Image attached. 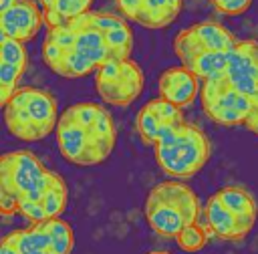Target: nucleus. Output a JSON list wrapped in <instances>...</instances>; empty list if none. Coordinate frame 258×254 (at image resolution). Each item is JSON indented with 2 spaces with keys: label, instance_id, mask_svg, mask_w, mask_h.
Instances as JSON below:
<instances>
[{
  "label": "nucleus",
  "instance_id": "nucleus-1",
  "mask_svg": "<svg viewBox=\"0 0 258 254\" xmlns=\"http://www.w3.org/2000/svg\"><path fill=\"white\" fill-rule=\"evenodd\" d=\"M56 145L60 155L73 165H99L115 147L117 131L111 113L91 101L67 107L56 123Z\"/></svg>",
  "mask_w": 258,
  "mask_h": 254
},
{
  "label": "nucleus",
  "instance_id": "nucleus-2",
  "mask_svg": "<svg viewBox=\"0 0 258 254\" xmlns=\"http://www.w3.org/2000/svg\"><path fill=\"white\" fill-rule=\"evenodd\" d=\"M198 194L181 179H165L155 183L143 206L149 228L161 238H175L183 228L200 218Z\"/></svg>",
  "mask_w": 258,
  "mask_h": 254
},
{
  "label": "nucleus",
  "instance_id": "nucleus-3",
  "mask_svg": "<svg viewBox=\"0 0 258 254\" xmlns=\"http://www.w3.org/2000/svg\"><path fill=\"white\" fill-rule=\"evenodd\" d=\"M4 107V123L20 141H40L56 129L58 105L52 93L40 87H18Z\"/></svg>",
  "mask_w": 258,
  "mask_h": 254
},
{
  "label": "nucleus",
  "instance_id": "nucleus-4",
  "mask_svg": "<svg viewBox=\"0 0 258 254\" xmlns=\"http://www.w3.org/2000/svg\"><path fill=\"white\" fill-rule=\"evenodd\" d=\"M159 169L171 179L194 177L210 159L212 145L208 135L194 123H179L153 145Z\"/></svg>",
  "mask_w": 258,
  "mask_h": 254
},
{
  "label": "nucleus",
  "instance_id": "nucleus-5",
  "mask_svg": "<svg viewBox=\"0 0 258 254\" xmlns=\"http://www.w3.org/2000/svg\"><path fill=\"white\" fill-rule=\"evenodd\" d=\"M54 171L26 149L8 151L0 157V187L20 202H40L54 179Z\"/></svg>",
  "mask_w": 258,
  "mask_h": 254
},
{
  "label": "nucleus",
  "instance_id": "nucleus-6",
  "mask_svg": "<svg viewBox=\"0 0 258 254\" xmlns=\"http://www.w3.org/2000/svg\"><path fill=\"white\" fill-rule=\"evenodd\" d=\"M200 101L204 113L224 127L244 125L254 107V99L238 91L224 75L202 81Z\"/></svg>",
  "mask_w": 258,
  "mask_h": 254
},
{
  "label": "nucleus",
  "instance_id": "nucleus-7",
  "mask_svg": "<svg viewBox=\"0 0 258 254\" xmlns=\"http://www.w3.org/2000/svg\"><path fill=\"white\" fill-rule=\"evenodd\" d=\"M145 79L139 65L131 58H109L95 71L97 95L115 107L131 105L143 91Z\"/></svg>",
  "mask_w": 258,
  "mask_h": 254
},
{
  "label": "nucleus",
  "instance_id": "nucleus-8",
  "mask_svg": "<svg viewBox=\"0 0 258 254\" xmlns=\"http://www.w3.org/2000/svg\"><path fill=\"white\" fill-rule=\"evenodd\" d=\"M236 42L238 40L226 26L214 20H206L179 30L173 38V52L181 65H187L194 56L208 50H232Z\"/></svg>",
  "mask_w": 258,
  "mask_h": 254
},
{
  "label": "nucleus",
  "instance_id": "nucleus-9",
  "mask_svg": "<svg viewBox=\"0 0 258 254\" xmlns=\"http://www.w3.org/2000/svg\"><path fill=\"white\" fill-rule=\"evenodd\" d=\"M185 119H183L181 107L165 101L163 97H157V99L147 101L137 111L135 127H137L141 141L153 147L165 133H169L173 127H177Z\"/></svg>",
  "mask_w": 258,
  "mask_h": 254
},
{
  "label": "nucleus",
  "instance_id": "nucleus-10",
  "mask_svg": "<svg viewBox=\"0 0 258 254\" xmlns=\"http://www.w3.org/2000/svg\"><path fill=\"white\" fill-rule=\"evenodd\" d=\"M224 77L244 95L258 97V40H238L230 50Z\"/></svg>",
  "mask_w": 258,
  "mask_h": 254
},
{
  "label": "nucleus",
  "instance_id": "nucleus-11",
  "mask_svg": "<svg viewBox=\"0 0 258 254\" xmlns=\"http://www.w3.org/2000/svg\"><path fill=\"white\" fill-rule=\"evenodd\" d=\"M42 24L44 16L36 0H18L10 10L0 14V34L20 42L32 40Z\"/></svg>",
  "mask_w": 258,
  "mask_h": 254
},
{
  "label": "nucleus",
  "instance_id": "nucleus-12",
  "mask_svg": "<svg viewBox=\"0 0 258 254\" xmlns=\"http://www.w3.org/2000/svg\"><path fill=\"white\" fill-rule=\"evenodd\" d=\"M157 91H159V97H163L165 101L183 109V107L191 105L194 99L200 95L202 79L183 65L169 67L159 75Z\"/></svg>",
  "mask_w": 258,
  "mask_h": 254
},
{
  "label": "nucleus",
  "instance_id": "nucleus-13",
  "mask_svg": "<svg viewBox=\"0 0 258 254\" xmlns=\"http://www.w3.org/2000/svg\"><path fill=\"white\" fill-rule=\"evenodd\" d=\"M28 65V54L24 42L0 34V103L6 105L16 93V85L24 75Z\"/></svg>",
  "mask_w": 258,
  "mask_h": 254
},
{
  "label": "nucleus",
  "instance_id": "nucleus-14",
  "mask_svg": "<svg viewBox=\"0 0 258 254\" xmlns=\"http://www.w3.org/2000/svg\"><path fill=\"white\" fill-rule=\"evenodd\" d=\"M71 22L77 28V38H75V46H73L75 52H79L85 58H89L97 69L105 60L113 58V54L109 50V44L105 40V34L91 24L89 12L83 14V16H79V18H73Z\"/></svg>",
  "mask_w": 258,
  "mask_h": 254
},
{
  "label": "nucleus",
  "instance_id": "nucleus-15",
  "mask_svg": "<svg viewBox=\"0 0 258 254\" xmlns=\"http://www.w3.org/2000/svg\"><path fill=\"white\" fill-rule=\"evenodd\" d=\"M216 194H218L220 202L236 216L242 230L246 234H250V230L254 228V224L258 220V204L252 198V194L240 185H226V187L218 189Z\"/></svg>",
  "mask_w": 258,
  "mask_h": 254
},
{
  "label": "nucleus",
  "instance_id": "nucleus-16",
  "mask_svg": "<svg viewBox=\"0 0 258 254\" xmlns=\"http://www.w3.org/2000/svg\"><path fill=\"white\" fill-rule=\"evenodd\" d=\"M204 214H206V222H208L212 234H216L218 238L238 242V240H242V238L248 236L242 230V226L238 224L236 216L220 202L218 194H214V196L208 198V202L204 206Z\"/></svg>",
  "mask_w": 258,
  "mask_h": 254
},
{
  "label": "nucleus",
  "instance_id": "nucleus-17",
  "mask_svg": "<svg viewBox=\"0 0 258 254\" xmlns=\"http://www.w3.org/2000/svg\"><path fill=\"white\" fill-rule=\"evenodd\" d=\"M181 10V0H143L137 20L145 28H165L169 26Z\"/></svg>",
  "mask_w": 258,
  "mask_h": 254
},
{
  "label": "nucleus",
  "instance_id": "nucleus-18",
  "mask_svg": "<svg viewBox=\"0 0 258 254\" xmlns=\"http://www.w3.org/2000/svg\"><path fill=\"white\" fill-rule=\"evenodd\" d=\"M91 2L93 0H56L54 8L50 12H46V14H42L46 28L67 24L73 18H79V16L87 14L89 8H91Z\"/></svg>",
  "mask_w": 258,
  "mask_h": 254
},
{
  "label": "nucleus",
  "instance_id": "nucleus-19",
  "mask_svg": "<svg viewBox=\"0 0 258 254\" xmlns=\"http://www.w3.org/2000/svg\"><path fill=\"white\" fill-rule=\"evenodd\" d=\"M50 240V254H71L73 246H75V236H73V228L69 222L60 220V218H50L42 222Z\"/></svg>",
  "mask_w": 258,
  "mask_h": 254
},
{
  "label": "nucleus",
  "instance_id": "nucleus-20",
  "mask_svg": "<svg viewBox=\"0 0 258 254\" xmlns=\"http://www.w3.org/2000/svg\"><path fill=\"white\" fill-rule=\"evenodd\" d=\"M105 40L109 44V50L115 58H131V48H133V32L125 18H121L115 26L103 32Z\"/></svg>",
  "mask_w": 258,
  "mask_h": 254
},
{
  "label": "nucleus",
  "instance_id": "nucleus-21",
  "mask_svg": "<svg viewBox=\"0 0 258 254\" xmlns=\"http://www.w3.org/2000/svg\"><path fill=\"white\" fill-rule=\"evenodd\" d=\"M67 196H69V189H67V183L64 179L56 173L50 187L46 189V194L42 196L40 204L44 208V214H46V220L50 218H60V214L64 212L67 208Z\"/></svg>",
  "mask_w": 258,
  "mask_h": 254
},
{
  "label": "nucleus",
  "instance_id": "nucleus-22",
  "mask_svg": "<svg viewBox=\"0 0 258 254\" xmlns=\"http://www.w3.org/2000/svg\"><path fill=\"white\" fill-rule=\"evenodd\" d=\"M210 234H212L210 226H202L200 222H194L175 236V242H177L179 250H183L187 254H198L206 246Z\"/></svg>",
  "mask_w": 258,
  "mask_h": 254
},
{
  "label": "nucleus",
  "instance_id": "nucleus-23",
  "mask_svg": "<svg viewBox=\"0 0 258 254\" xmlns=\"http://www.w3.org/2000/svg\"><path fill=\"white\" fill-rule=\"evenodd\" d=\"M212 4L218 12L226 16H240L250 8L252 0H212Z\"/></svg>",
  "mask_w": 258,
  "mask_h": 254
},
{
  "label": "nucleus",
  "instance_id": "nucleus-24",
  "mask_svg": "<svg viewBox=\"0 0 258 254\" xmlns=\"http://www.w3.org/2000/svg\"><path fill=\"white\" fill-rule=\"evenodd\" d=\"M117 6H119V10L125 18L137 20V14L143 6V0H117Z\"/></svg>",
  "mask_w": 258,
  "mask_h": 254
},
{
  "label": "nucleus",
  "instance_id": "nucleus-25",
  "mask_svg": "<svg viewBox=\"0 0 258 254\" xmlns=\"http://www.w3.org/2000/svg\"><path fill=\"white\" fill-rule=\"evenodd\" d=\"M0 210H2V214L8 218V216H12L14 212H18V200L10 194V192H6V189H2L0 187Z\"/></svg>",
  "mask_w": 258,
  "mask_h": 254
},
{
  "label": "nucleus",
  "instance_id": "nucleus-26",
  "mask_svg": "<svg viewBox=\"0 0 258 254\" xmlns=\"http://www.w3.org/2000/svg\"><path fill=\"white\" fill-rule=\"evenodd\" d=\"M244 127H246L248 131H252L254 135H258V97L254 99V107H252V111H250V115H248Z\"/></svg>",
  "mask_w": 258,
  "mask_h": 254
},
{
  "label": "nucleus",
  "instance_id": "nucleus-27",
  "mask_svg": "<svg viewBox=\"0 0 258 254\" xmlns=\"http://www.w3.org/2000/svg\"><path fill=\"white\" fill-rule=\"evenodd\" d=\"M0 254H20V252H18V248L14 246V242H12L8 236H4V238H2V244H0Z\"/></svg>",
  "mask_w": 258,
  "mask_h": 254
},
{
  "label": "nucleus",
  "instance_id": "nucleus-28",
  "mask_svg": "<svg viewBox=\"0 0 258 254\" xmlns=\"http://www.w3.org/2000/svg\"><path fill=\"white\" fill-rule=\"evenodd\" d=\"M16 2H18V0H0V14L6 12V10H10Z\"/></svg>",
  "mask_w": 258,
  "mask_h": 254
},
{
  "label": "nucleus",
  "instance_id": "nucleus-29",
  "mask_svg": "<svg viewBox=\"0 0 258 254\" xmlns=\"http://www.w3.org/2000/svg\"><path fill=\"white\" fill-rule=\"evenodd\" d=\"M147 254H169L167 250H151V252H147Z\"/></svg>",
  "mask_w": 258,
  "mask_h": 254
},
{
  "label": "nucleus",
  "instance_id": "nucleus-30",
  "mask_svg": "<svg viewBox=\"0 0 258 254\" xmlns=\"http://www.w3.org/2000/svg\"><path fill=\"white\" fill-rule=\"evenodd\" d=\"M34 254H46V252H34Z\"/></svg>",
  "mask_w": 258,
  "mask_h": 254
}]
</instances>
